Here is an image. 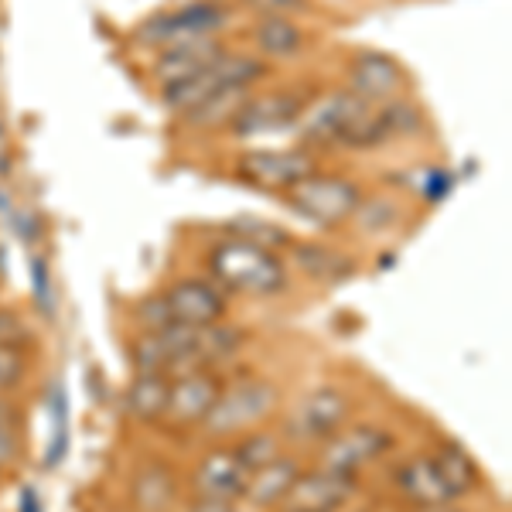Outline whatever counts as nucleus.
I'll use <instances>...</instances> for the list:
<instances>
[{
	"mask_svg": "<svg viewBox=\"0 0 512 512\" xmlns=\"http://www.w3.org/2000/svg\"><path fill=\"white\" fill-rule=\"evenodd\" d=\"M396 489L407 495L410 506H441V502H454L448 492H444L441 478H437L431 454H420V458L403 461L393 472Z\"/></svg>",
	"mask_w": 512,
	"mask_h": 512,
	"instance_id": "21",
	"label": "nucleus"
},
{
	"mask_svg": "<svg viewBox=\"0 0 512 512\" xmlns=\"http://www.w3.org/2000/svg\"><path fill=\"white\" fill-rule=\"evenodd\" d=\"M308 151H376L386 140L379 106L366 103L352 89L325 93L297 120Z\"/></svg>",
	"mask_w": 512,
	"mask_h": 512,
	"instance_id": "1",
	"label": "nucleus"
},
{
	"mask_svg": "<svg viewBox=\"0 0 512 512\" xmlns=\"http://www.w3.org/2000/svg\"><path fill=\"white\" fill-rule=\"evenodd\" d=\"M379 117H383V127H386V137H410L424 127V117L414 103L407 99H393V103L379 106Z\"/></svg>",
	"mask_w": 512,
	"mask_h": 512,
	"instance_id": "27",
	"label": "nucleus"
},
{
	"mask_svg": "<svg viewBox=\"0 0 512 512\" xmlns=\"http://www.w3.org/2000/svg\"><path fill=\"white\" fill-rule=\"evenodd\" d=\"M0 431H21V410L0 393Z\"/></svg>",
	"mask_w": 512,
	"mask_h": 512,
	"instance_id": "33",
	"label": "nucleus"
},
{
	"mask_svg": "<svg viewBox=\"0 0 512 512\" xmlns=\"http://www.w3.org/2000/svg\"><path fill=\"white\" fill-rule=\"evenodd\" d=\"M233 451H236V458L250 468V475L260 472V468H267L270 461H277L280 454H284V448H280V434L263 431V427H256V431L239 437Z\"/></svg>",
	"mask_w": 512,
	"mask_h": 512,
	"instance_id": "26",
	"label": "nucleus"
},
{
	"mask_svg": "<svg viewBox=\"0 0 512 512\" xmlns=\"http://www.w3.org/2000/svg\"><path fill=\"white\" fill-rule=\"evenodd\" d=\"M291 253H294L297 267L321 287L345 284V280H352L355 270H359V263H355L349 253L335 250V246H325V243H291Z\"/></svg>",
	"mask_w": 512,
	"mask_h": 512,
	"instance_id": "17",
	"label": "nucleus"
},
{
	"mask_svg": "<svg viewBox=\"0 0 512 512\" xmlns=\"http://www.w3.org/2000/svg\"><path fill=\"white\" fill-rule=\"evenodd\" d=\"M229 11L222 0H198V4H185L175 7V11H158L147 21H140L134 28V41L137 48H151V52H164V48L185 45V41H198V38H219L222 31L229 28Z\"/></svg>",
	"mask_w": 512,
	"mask_h": 512,
	"instance_id": "4",
	"label": "nucleus"
},
{
	"mask_svg": "<svg viewBox=\"0 0 512 512\" xmlns=\"http://www.w3.org/2000/svg\"><path fill=\"white\" fill-rule=\"evenodd\" d=\"M311 96H304L301 89H270V93H256L239 106V113L229 123L233 137H263L287 130L301 120V113L308 110Z\"/></svg>",
	"mask_w": 512,
	"mask_h": 512,
	"instance_id": "8",
	"label": "nucleus"
},
{
	"mask_svg": "<svg viewBox=\"0 0 512 512\" xmlns=\"http://www.w3.org/2000/svg\"><path fill=\"white\" fill-rule=\"evenodd\" d=\"M164 301H168L175 325H192V328L219 325V321H226V311H229L226 291L205 277L175 280V284L164 291Z\"/></svg>",
	"mask_w": 512,
	"mask_h": 512,
	"instance_id": "13",
	"label": "nucleus"
},
{
	"mask_svg": "<svg viewBox=\"0 0 512 512\" xmlns=\"http://www.w3.org/2000/svg\"><path fill=\"white\" fill-rule=\"evenodd\" d=\"M267 72H270V65L263 62L260 55H246V52H233V48H229L219 62L209 65V69L161 86V99L171 113L185 117L198 103H205V99L222 93V89H253L260 79H267Z\"/></svg>",
	"mask_w": 512,
	"mask_h": 512,
	"instance_id": "3",
	"label": "nucleus"
},
{
	"mask_svg": "<svg viewBox=\"0 0 512 512\" xmlns=\"http://www.w3.org/2000/svg\"><path fill=\"white\" fill-rule=\"evenodd\" d=\"M349 89L373 106H386L407 93V72L386 52H355L349 62Z\"/></svg>",
	"mask_w": 512,
	"mask_h": 512,
	"instance_id": "14",
	"label": "nucleus"
},
{
	"mask_svg": "<svg viewBox=\"0 0 512 512\" xmlns=\"http://www.w3.org/2000/svg\"><path fill=\"white\" fill-rule=\"evenodd\" d=\"M24 376H28V355L21 349H4L0 345V393L18 390Z\"/></svg>",
	"mask_w": 512,
	"mask_h": 512,
	"instance_id": "31",
	"label": "nucleus"
},
{
	"mask_svg": "<svg viewBox=\"0 0 512 512\" xmlns=\"http://www.w3.org/2000/svg\"><path fill=\"white\" fill-rule=\"evenodd\" d=\"M280 390L270 379H243L226 386L209 417L202 420V431L209 437H243L263 427V420L277 410Z\"/></svg>",
	"mask_w": 512,
	"mask_h": 512,
	"instance_id": "5",
	"label": "nucleus"
},
{
	"mask_svg": "<svg viewBox=\"0 0 512 512\" xmlns=\"http://www.w3.org/2000/svg\"><path fill=\"white\" fill-rule=\"evenodd\" d=\"M137 325L144 328V332H161V328L175 325V321H171L168 301H164V291L144 297V301L137 304Z\"/></svg>",
	"mask_w": 512,
	"mask_h": 512,
	"instance_id": "30",
	"label": "nucleus"
},
{
	"mask_svg": "<svg viewBox=\"0 0 512 512\" xmlns=\"http://www.w3.org/2000/svg\"><path fill=\"white\" fill-rule=\"evenodd\" d=\"M31 342V328L18 308H0V345L4 349H21Z\"/></svg>",
	"mask_w": 512,
	"mask_h": 512,
	"instance_id": "29",
	"label": "nucleus"
},
{
	"mask_svg": "<svg viewBox=\"0 0 512 512\" xmlns=\"http://www.w3.org/2000/svg\"><path fill=\"white\" fill-rule=\"evenodd\" d=\"M250 96H253V89H222V93L209 96L205 103H198L192 113H185V123L192 130H229L239 106Z\"/></svg>",
	"mask_w": 512,
	"mask_h": 512,
	"instance_id": "24",
	"label": "nucleus"
},
{
	"mask_svg": "<svg viewBox=\"0 0 512 512\" xmlns=\"http://www.w3.org/2000/svg\"><path fill=\"white\" fill-rule=\"evenodd\" d=\"M352 219H355V226H359V233L379 236V233H390L396 222L403 219V209L393 202V198L376 195V198H362L359 209L352 212Z\"/></svg>",
	"mask_w": 512,
	"mask_h": 512,
	"instance_id": "25",
	"label": "nucleus"
},
{
	"mask_svg": "<svg viewBox=\"0 0 512 512\" xmlns=\"http://www.w3.org/2000/svg\"><path fill=\"white\" fill-rule=\"evenodd\" d=\"M226 390L222 376L216 369H192L171 379V396L164 407V420L171 427H202V420L209 417V410L216 407V400Z\"/></svg>",
	"mask_w": 512,
	"mask_h": 512,
	"instance_id": "11",
	"label": "nucleus"
},
{
	"mask_svg": "<svg viewBox=\"0 0 512 512\" xmlns=\"http://www.w3.org/2000/svg\"><path fill=\"white\" fill-rule=\"evenodd\" d=\"M414 512H461L458 502H441V506H414Z\"/></svg>",
	"mask_w": 512,
	"mask_h": 512,
	"instance_id": "34",
	"label": "nucleus"
},
{
	"mask_svg": "<svg viewBox=\"0 0 512 512\" xmlns=\"http://www.w3.org/2000/svg\"><path fill=\"white\" fill-rule=\"evenodd\" d=\"M239 178L267 192H291L304 178L318 171V154L308 147H284V151H246L236 164Z\"/></svg>",
	"mask_w": 512,
	"mask_h": 512,
	"instance_id": "7",
	"label": "nucleus"
},
{
	"mask_svg": "<svg viewBox=\"0 0 512 512\" xmlns=\"http://www.w3.org/2000/svg\"><path fill=\"white\" fill-rule=\"evenodd\" d=\"M229 52V45L222 38H198V41H185V45L164 48L158 52V59L151 65V76L158 86H168V82L188 79L195 72L209 69L212 62H219L222 55Z\"/></svg>",
	"mask_w": 512,
	"mask_h": 512,
	"instance_id": "16",
	"label": "nucleus"
},
{
	"mask_svg": "<svg viewBox=\"0 0 512 512\" xmlns=\"http://www.w3.org/2000/svg\"><path fill=\"white\" fill-rule=\"evenodd\" d=\"M362 202V188L355 181L342 175H325L315 171L311 178H304L301 185H294L287 192V205L297 216L318 222V226H342L352 219V212Z\"/></svg>",
	"mask_w": 512,
	"mask_h": 512,
	"instance_id": "6",
	"label": "nucleus"
},
{
	"mask_svg": "<svg viewBox=\"0 0 512 512\" xmlns=\"http://www.w3.org/2000/svg\"><path fill=\"white\" fill-rule=\"evenodd\" d=\"M355 492V478L352 475H338L328 472V468H318V472H304L297 478V485L287 495V506L291 512H338L349 506Z\"/></svg>",
	"mask_w": 512,
	"mask_h": 512,
	"instance_id": "15",
	"label": "nucleus"
},
{
	"mask_svg": "<svg viewBox=\"0 0 512 512\" xmlns=\"http://www.w3.org/2000/svg\"><path fill=\"white\" fill-rule=\"evenodd\" d=\"M171 396V376L161 373H137L134 383L127 386V414L140 424H158L164 420V407Z\"/></svg>",
	"mask_w": 512,
	"mask_h": 512,
	"instance_id": "23",
	"label": "nucleus"
},
{
	"mask_svg": "<svg viewBox=\"0 0 512 512\" xmlns=\"http://www.w3.org/2000/svg\"><path fill=\"white\" fill-rule=\"evenodd\" d=\"M431 465L437 478H441L444 492H448L454 502L472 495L478 485H482V468H478V461L454 441H441V448L431 454Z\"/></svg>",
	"mask_w": 512,
	"mask_h": 512,
	"instance_id": "18",
	"label": "nucleus"
},
{
	"mask_svg": "<svg viewBox=\"0 0 512 512\" xmlns=\"http://www.w3.org/2000/svg\"><path fill=\"white\" fill-rule=\"evenodd\" d=\"M393 437L376 424H345L335 437L325 441V454H321V468L338 475H352L366 468L369 461L383 458L390 451Z\"/></svg>",
	"mask_w": 512,
	"mask_h": 512,
	"instance_id": "12",
	"label": "nucleus"
},
{
	"mask_svg": "<svg viewBox=\"0 0 512 512\" xmlns=\"http://www.w3.org/2000/svg\"><path fill=\"white\" fill-rule=\"evenodd\" d=\"M256 52H260V59H297V55L308 48V31L301 28L294 18H260L253 24L250 31Z\"/></svg>",
	"mask_w": 512,
	"mask_h": 512,
	"instance_id": "20",
	"label": "nucleus"
},
{
	"mask_svg": "<svg viewBox=\"0 0 512 512\" xmlns=\"http://www.w3.org/2000/svg\"><path fill=\"white\" fill-rule=\"evenodd\" d=\"M304 475V468L297 465L294 458L280 454L277 461H270L267 468L250 475V485L243 492V502H250L256 509H270V506H280V502L291 495V489L297 485V478Z\"/></svg>",
	"mask_w": 512,
	"mask_h": 512,
	"instance_id": "19",
	"label": "nucleus"
},
{
	"mask_svg": "<svg viewBox=\"0 0 512 512\" xmlns=\"http://www.w3.org/2000/svg\"><path fill=\"white\" fill-rule=\"evenodd\" d=\"M352 417V400L345 390L338 386H321V390L308 393L291 417L284 420V434L294 441H311V444H325L328 437H335L349 424Z\"/></svg>",
	"mask_w": 512,
	"mask_h": 512,
	"instance_id": "9",
	"label": "nucleus"
},
{
	"mask_svg": "<svg viewBox=\"0 0 512 512\" xmlns=\"http://www.w3.org/2000/svg\"><path fill=\"white\" fill-rule=\"evenodd\" d=\"M246 485H250V468L236 458L233 448L209 451L192 472L195 502L209 509H226L233 502H243Z\"/></svg>",
	"mask_w": 512,
	"mask_h": 512,
	"instance_id": "10",
	"label": "nucleus"
},
{
	"mask_svg": "<svg viewBox=\"0 0 512 512\" xmlns=\"http://www.w3.org/2000/svg\"><path fill=\"white\" fill-rule=\"evenodd\" d=\"M250 7L260 18H294L311 11V0H250Z\"/></svg>",
	"mask_w": 512,
	"mask_h": 512,
	"instance_id": "32",
	"label": "nucleus"
},
{
	"mask_svg": "<svg viewBox=\"0 0 512 512\" xmlns=\"http://www.w3.org/2000/svg\"><path fill=\"white\" fill-rule=\"evenodd\" d=\"M0 478H4V472H0Z\"/></svg>",
	"mask_w": 512,
	"mask_h": 512,
	"instance_id": "35",
	"label": "nucleus"
},
{
	"mask_svg": "<svg viewBox=\"0 0 512 512\" xmlns=\"http://www.w3.org/2000/svg\"><path fill=\"white\" fill-rule=\"evenodd\" d=\"M233 236L250 239V243L263 246V250H270V253L291 250V243H294V239L287 236L284 229H280V226H270V222H263V219H239Z\"/></svg>",
	"mask_w": 512,
	"mask_h": 512,
	"instance_id": "28",
	"label": "nucleus"
},
{
	"mask_svg": "<svg viewBox=\"0 0 512 512\" xmlns=\"http://www.w3.org/2000/svg\"><path fill=\"white\" fill-rule=\"evenodd\" d=\"M130 495L140 512H168L175 502V472L164 461H144L134 475Z\"/></svg>",
	"mask_w": 512,
	"mask_h": 512,
	"instance_id": "22",
	"label": "nucleus"
},
{
	"mask_svg": "<svg viewBox=\"0 0 512 512\" xmlns=\"http://www.w3.org/2000/svg\"><path fill=\"white\" fill-rule=\"evenodd\" d=\"M209 270L216 284L243 297H277L287 291V270L277 253L243 236H226L209 250Z\"/></svg>",
	"mask_w": 512,
	"mask_h": 512,
	"instance_id": "2",
	"label": "nucleus"
}]
</instances>
